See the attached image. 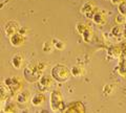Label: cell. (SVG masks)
Wrapping results in <instances>:
<instances>
[{
  "label": "cell",
  "instance_id": "6da1fadb",
  "mask_svg": "<svg viewBox=\"0 0 126 113\" xmlns=\"http://www.w3.org/2000/svg\"><path fill=\"white\" fill-rule=\"evenodd\" d=\"M52 73L54 79H56L59 82H65L66 80H68L70 75L68 68L65 67L64 65H57L56 67H54Z\"/></svg>",
  "mask_w": 126,
  "mask_h": 113
},
{
  "label": "cell",
  "instance_id": "7a4b0ae2",
  "mask_svg": "<svg viewBox=\"0 0 126 113\" xmlns=\"http://www.w3.org/2000/svg\"><path fill=\"white\" fill-rule=\"evenodd\" d=\"M43 100H44V96H42L40 94H36L33 97V100H32V103L35 106H39V105H41L43 103Z\"/></svg>",
  "mask_w": 126,
  "mask_h": 113
}]
</instances>
